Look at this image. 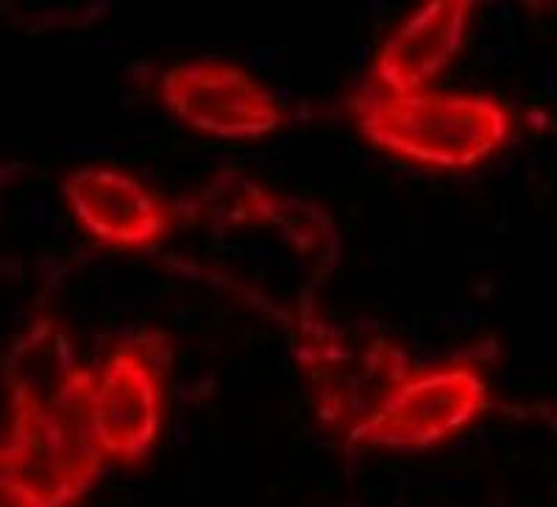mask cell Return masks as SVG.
Returning a JSON list of instances; mask_svg holds the SVG:
<instances>
[{"instance_id": "cell-7", "label": "cell", "mask_w": 557, "mask_h": 507, "mask_svg": "<svg viewBox=\"0 0 557 507\" xmlns=\"http://www.w3.org/2000/svg\"><path fill=\"white\" fill-rule=\"evenodd\" d=\"M64 196L78 223L109 246L148 248L171 235V210L123 171L82 168L64 178Z\"/></svg>"}, {"instance_id": "cell-8", "label": "cell", "mask_w": 557, "mask_h": 507, "mask_svg": "<svg viewBox=\"0 0 557 507\" xmlns=\"http://www.w3.org/2000/svg\"><path fill=\"white\" fill-rule=\"evenodd\" d=\"M469 0H432L405 20L382 45L374 62V87L382 92H421L455 62L466 39Z\"/></svg>"}, {"instance_id": "cell-2", "label": "cell", "mask_w": 557, "mask_h": 507, "mask_svg": "<svg viewBox=\"0 0 557 507\" xmlns=\"http://www.w3.org/2000/svg\"><path fill=\"white\" fill-rule=\"evenodd\" d=\"M355 123L376 148L441 171H466L499 151L513 118L499 101L471 92H382L357 89L348 98Z\"/></svg>"}, {"instance_id": "cell-3", "label": "cell", "mask_w": 557, "mask_h": 507, "mask_svg": "<svg viewBox=\"0 0 557 507\" xmlns=\"http://www.w3.org/2000/svg\"><path fill=\"white\" fill-rule=\"evenodd\" d=\"M293 351L310 382L318 419L346 437L416 374L399 343L337 330L312 316H298Z\"/></svg>"}, {"instance_id": "cell-4", "label": "cell", "mask_w": 557, "mask_h": 507, "mask_svg": "<svg viewBox=\"0 0 557 507\" xmlns=\"http://www.w3.org/2000/svg\"><path fill=\"white\" fill-rule=\"evenodd\" d=\"M491 407L485 376L474 366H446L401 382L348 441L393 452L437 446Z\"/></svg>"}, {"instance_id": "cell-5", "label": "cell", "mask_w": 557, "mask_h": 507, "mask_svg": "<svg viewBox=\"0 0 557 507\" xmlns=\"http://www.w3.org/2000/svg\"><path fill=\"white\" fill-rule=\"evenodd\" d=\"M162 101L178 121L223 140H257L285 123V109L265 87L226 62L196 59L162 76Z\"/></svg>"}, {"instance_id": "cell-1", "label": "cell", "mask_w": 557, "mask_h": 507, "mask_svg": "<svg viewBox=\"0 0 557 507\" xmlns=\"http://www.w3.org/2000/svg\"><path fill=\"white\" fill-rule=\"evenodd\" d=\"M12 452L20 477L48 507H67L101 477L107 455L96 435V374L76 362L67 337L39 324L9 360Z\"/></svg>"}, {"instance_id": "cell-9", "label": "cell", "mask_w": 557, "mask_h": 507, "mask_svg": "<svg viewBox=\"0 0 557 507\" xmlns=\"http://www.w3.org/2000/svg\"><path fill=\"white\" fill-rule=\"evenodd\" d=\"M0 507H48L20 477L17 463L7 444H0Z\"/></svg>"}, {"instance_id": "cell-6", "label": "cell", "mask_w": 557, "mask_h": 507, "mask_svg": "<svg viewBox=\"0 0 557 507\" xmlns=\"http://www.w3.org/2000/svg\"><path fill=\"white\" fill-rule=\"evenodd\" d=\"M92 421L107 460L143 463L162 424V382L139 343L128 341L112 351L96 376Z\"/></svg>"}]
</instances>
